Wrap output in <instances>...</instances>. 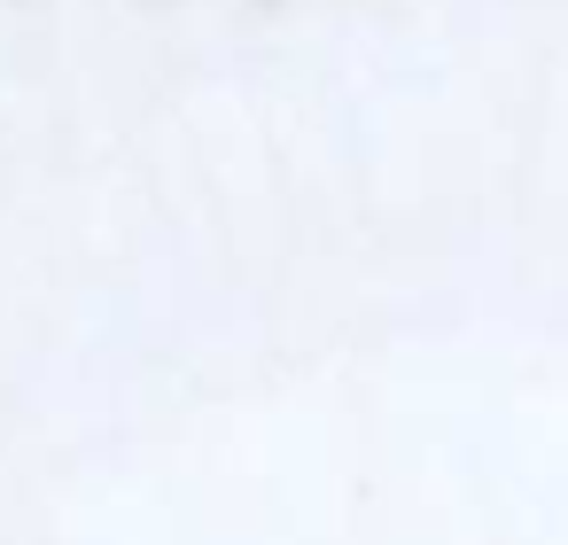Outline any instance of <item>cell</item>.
<instances>
[{"label": "cell", "mask_w": 568, "mask_h": 545, "mask_svg": "<svg viewBox=\"0 0 568 545\" xmlns=\"http://www.w3.org/2000/svg\"><path fill=\"white\" fill-rule=\"evenodd\" d=\"M265 9H273V0H265Z\"/></svg>", "instance_id": "6da1fadb"}]
</instances>
